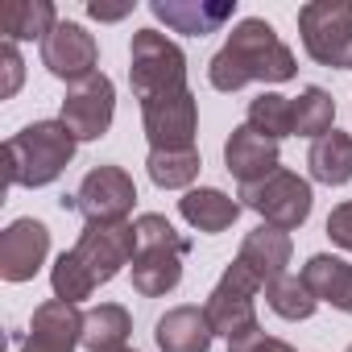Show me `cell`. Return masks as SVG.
<instances>
[{
    "label": "cell",
    "instance_id": "cell-1",
    "mask_svg": "<svg viewBox=\"0 0 352 352\" xmlns=\"http://www.w3.org/2000/svg\"><path fill=\"white\" fill-rule=\"evenodd\" d=\"M133 257H137V228L133 224H87L79 245L71 253H63L54 274H50L54 298H63V302L87 298L96 286L112 282L120 274V265H129Z\"/></svg>",
    "mask_w": 352,
    "mask_h": 352
},
{
    "label": "cell",
    "instance_id": "cell-2",
    "mask_svg": "<svg viewBox=\"0 0 352 352\" xmlns=\"http://www.w3.org/2000/svg\"><path fill=\"white\" fill-rule=\"evenodd\" d=\"M208 79L216 91H236L253 79L282 83V79H294V54L282 46L274 25H265L261 17H249L228 34L224 50L208 67Z\"/></svg>",
    "mask_w": 352,
    "mask_h": 352
},
{
    "label": "cell",
    "instance_id": "cell-3",
    "mask_svg": "<svg viewBox=\"0 0 352 352\" xmlns=\"http://www.w3.org/2000/svg\"><path fill=\"white\" fill-rule=\"evenodd\" d=\"M75 157V133L63 120H38L5 141V174L13 187H46Z\"/></svg>",
    "mask_w": 352,
    "mask_h": 352
},
{
    "label": "cell",
    "instance_id": "cell-4",
    "mask_svg": "<svg viewBox=\"0 0 352 352\" xmlns=\"http://www.w3.org/2000/svg\"><path fill=\"white\" fill-rule=\"evenodd\" d=\"M137 257H133V290L145 298H157L183 282V257L191 253V241L170 228L166 216H137Z\"/></svg>",
    "mask_w": 352,
    "mask_h": 352
},
{
    "label": "cell",
    "instance_id": "cell-5",
    "mask_svg": "<svg viewBox=\"0 0 352 352\" xmlns=\"http://www.w3.org/2000/svg\"><path fill=\"white\" fill-rule=\"evenodd\" d=\"M302 46L315 63L352 71V5L344 0H315L298 9Z\"/></svg>",
    "mask_w": 352,
    "mask_h": 352
},
{
    "label": "cell",
    "instance_id": "cell-6",
    "mask_svg": "<svg viewBox=\"0 0 352 352\" xmlns=\"http://www.w3.org/2000/svg\"><path fill=\"white\" fill-rule=\"evenodd\" d=\"M129 63H133L129 67L133 91L141 100L187 87V58H183V50L174 46V42H166V34H157V30H137L133 34Z\"/></svg>",
    "mask_w": 352,
    "mask_h": 352
},
{
    "label": "cell",
    "instance_id": "cell-7",
    "mask_svg": "<svg viewBox=\"0 0 352 352\" xmlns=\"http://www.w3.org/2000/svg\"><path fill=\"white\" fill-rule=\"evenodd\" d=\"M137 187L120 166H100L79 183L75 195H63V212H79L87 224H124V216L133 212Z\"/></svg>",
    "mask_w": 352,
    "mask_h": 352
},
{
    "label": "cell",
    "instance_id": "cell-8",
    "mask_svg": "<svg viewBox=\"0 0 352 352\" xmlns=\"http://www.w3.org/2000/svg\"><path fill=\"white\" fill-rule=\"evenodd\" d=\"M257 286H261L257 274L245 270L241 261H232L224 270V278L216 282V290H212V298H208L204 311H208L212 331L228 336V344L241 340V336H249V331H257V307H253Z\"/></svg>",
    "mask_w": 352,
    "mask_h": 352
},
{
    "label": "cell",
    "instance_id": "cell-9",
    "mask_svg": "<svg viewBox=\"0 0 352 352\" xmlns=\"http://www.w3.org/2000/svg\"><path fill=\"white\" fill-rule=\"evenodd\" d=\"M241 199H245V208H253L265 224H274L282 232L298 228L311 216V187L290 170H278L253 187H241Z\"/></svg>",
    "mask_w": 352,
    "mask_h": 352
},
{
    "label": "cell",
    "instance_id": "cell-10",
    "mask_svg": "<svg viewBox=\"0 0 352 352\" xmlns=\"http://www.w3.org/2000/svg\"><path fill=\"white\" fill-rule=\"evenodd\" d=\"M141 120L149 133V149H195V96L187 87L179 91H162L141 100Z\"/></svg>",
    "mask_w": 352,
    "mask_h": 352
},
{
    "label": "cell",
    "instance_id": "cell-11",
    "mask_svg": "<svg viewBox=\"0 0 352 352\" xmlns=\"http://www.w3.org/2000/svg\"><path fill=\"white\" fill-rule=\"evenodd\" d=\"M116 112V91L108 75H87L83 83H71L67 100H63V124L75 133V141H96L108 133Z\"/></svg>",
    "mask_w": 352,
    "mask_h": 352
},
{
    "label": "cell",
    "instance_id": "cell-12",
    "mask_svg": "<svg viewBox=\"0 0 352 352\" xmlns=\"http://www.w3.org/2000/svg\"><path fill=\"white\" fill-rule=\"evenodd\" d=\"M42 63L50 75L67 79V83H83L87 75H96V63H100V50H96V38L75 25V21H58L50 30V38L42 42Z\"/></svg>",
    "mask_w": 352,
    "mask_h": 352
},
{
    "label": "cell",
    "instance_id": "cell-13",
    "mask_svg": "<svg viewBox=\"0 0 352 352\" xmlns=\"http://www.w3.org/2000/svg\"><path fill=\"white\" fill-rule=\"evenodd\" d=\"M50 253V232L42 220H13L0 236V278L5 282H30L38 265Z\"/></svg>",
    "mask_w": 352,
    "mask_h": 352
},
{
    "label": "cell",
    "instance_id": "cell-14",
    "mask_svg": "<svg viewBox=\"0 0 352 352\" xmlns=\"http://www.w3.org/2000/svg\"><path fill=\"white\" fill-rule=\"evenodd\" d=\"M75 344H83V315L75 311V302L50 298L34 311L21 352H75Z\"/></svg>",
    "mask_w": 352,
    "mask_h": 352
},
{
    "label": "cell",
    "instance_id": "cell-15",
    "mask_svg": "<svg viewBox=\"0 0 352 352\" xmlns=\"http://www.w3.org/2000/svg\"><path fill=\"white\" fill-rule=\"evenodd\" d=\"M224 162L241 179V187H253V183L270 179V174H278V141H270L265 133L241 124L224 145Z\"/></svg>",
    "mask_w": 352,
    "mask_h": 352
},
{
    "label": "cell",
    "instance_id": "cell-16",
    "mask_svg": "<svg viewBox=\"0 0 352 352\" xmlns=\"http://www.w3.org/2000/svg\"><path fill=\"white\" fill-rule=\"evenodd\" d=\"M236 261H241L245 270H253L261 286H270V282L286 278V265H290V236H286L282 228H274V224H261V228H253V232L241 241V257H236Z\"/></svg>",
    "mask_w": 352,
    "mask_h": 352
},
{
    "label": "cell",
    "instance_id": "cell-17",
    "mask_svg": "<svg viewBox=\"0 0 352 352\" xmlns=\"http://www.w3.org/2000/svg\"><path fill=\"white\" fill-rule=\"evenodd\" d=\"M157 348L162 352H208L212 348V323L199 307H174L157 319Z\"/></svg>",
    "mask_w": 352,
    "mask_h": 352
},
{
    "label": "cell",
    "instance_id": "cell-18",
    "mask_svg": "<svg viewBox=\"0 0 352 352\" xmlns=\"http://www.w3.org/2000/svg\"><path fill=\"white\" fill-rule=\"evenodd\" d=\"M149 9L174 34H195V38H204V34H216L232 17L236 5H228V0H224V5H204V0H153Z\"/></svg>",
    "mask_w": 352,
    "mask_h": 352
},
{
    "label": "cell",
    "instance_id": "cell-19",
    "mask_svg": "<svg viewBox=\"0 0 352 352\" xmlns=\"http://www.w3.org/2000/svg\"><path fill=\"white\" fill-rule=\"evenodd\" d=\"M302 282L311 286L315 298L340 307L352 315V265L340 261V257H327V253H315L307 265H302Z\"/></svg>",
    "mask_w": 352,
    "mask_h": 352
},
{
    "label": "cell",
    "instance_id": "cell-20",
    "mask_svg": "<svg viewBox=\"0 0 352 352\" xmlns=\"http://www.w3.org/2000/svg\"><path fill=\"white\" fill-rule=\"evenodd\" d=\"M179 212H183V220H187L191 228H199V232H224V228L236 224L241 204L228 199V195L216 191V187H199V191H187V195H183Z\"/></svg>",
    "mask_w": 352,
    "mask_h": 352
},
{
    "label": "cell",
    "instance_id": "cell-21",
    "mask_svg": "<svg viewBox=\"0 0 352 352\" xmlns=\"http://www.w3.org/2000/svg\"><path fill=\"white\" fill-rule=\"evenodd\" d=\"M58 25L50 0H5L0 5V30L5 42H21V38H50V30Z\"/></svg>",
    "mask_w": 352,
    "mask_h": 352
},
{
    "label": "cell",
    "instance_id": "cell-22",
    "mask_svg": "<svg viewBox=\"0 0 352 352\" xmlns=\"http://www.w3.org/2000/svg\"><path fill=\"white\" fill-rule=\"evenodd\" d=\"M307 166H311V179L327 183V187H344L352 179V137L331 129L327 137H319L307 153Z\"/></svg>",
    "mask_w": 352,
    "mask_h": 352
},
{
    "label": "cell",
    "instance_id": "cell-23",
    "mask_svg": "<svg viewBox=\"0 0 352 352\" xmlns=\"http://www.w3.org/2000/svg\"><path fill=\"white\" fill-rule=\"evenodd\" d=\"M129 331H133V319L116 302H104L83 315V348L87 352H124Z\"/></svg>",
    "mask_w": 352,
    "mask_h": 352
},
{
    "label": "cell",
    "instance_id": "cell-24",
    "mask_svg": "<svg viewBox=\"0 0 352 352\" xmlns=\"http://www.w3.org/2000/svg\"><path fill=\"white\" fill-rule=\"evenodd\" d=\"M290 116H294V133L298 137H327L331 120H336V104L323 87H307L298 100H290Z\"/></svg>",
    "mask_w": 352,
    "mask_h": 352
},
{
    "label": "cell",
    "instance_id": "cell-25",
    "mask_svg": "<svg viewBox=\"0 0 352 352\" xmlns=\"http://www.w3.org/2000/svg\"><path fill=\"white\" fill-rule=\"evenodd\" d=\"M149 179L157 183V187H166V191H174V187H187V183H195V174H199V153L195 149H162V153H153L149 149Z\"/></svg>",
    "mask_w": 352,
    "mask_h": 352
},
{
    "label": "cell",
    "instance_id": "cell-26",
    "mask_svg": "<svg viewBox=\"0 0 352 352\" xmlns=\"http://www.w3.org/2000/svg\"><path fill=\"white\" fill-rule=\"evenodd\" d=\"M265 298H270V311L282 315V319H311L315 307H319V298L311 294V286L302 278H290V274L278 278V282H270Z\"/></svg>",
    "mask_w": 352,
    "mask_h": 352
},
{
    "label": "cell",
    "instance_id": "cell-27",
    "mask_svg": "<svg viewBox=\"0 0 352 352\" xmlns=\"http://www.w3.org/2000/svg\"><path fill=\"white\" fill-rule=\"evenodd\" d=\"M249 129L265 133L270 141H282L286 133H294V116H290V100L286 96H274V91H261L253 104H249Z\"/></svg>",
    "mask_w": 352,
    "mask_h": 352
},
{
    "label": "cell",
    "instance_id": "cell-28",
    "mask_svg": "<svg viewBox=\"0 0 352 352\" xmlns=\"http://www.w3.org/2000/svg\"><path fill=\"white\" fill-rule=\"evenodd\" d=\"M228 352H294V348H290V344H282V340H274V336H265V331L257 327V331H249V336L232 340V344H228Z\"/></svg>",
    "mask_w": 352,
    "mask_h": 352
},
{
    "label": "cell",
    "instance_id": "cell-29",
    "mask_svg": "<svg viewBox=\"0 0 352 352\" xmlns=\"http://www.w3.org/2000/svg\"><path fill=\"white\" fill-rule=\"evenodd\" d=\"M327 236H331L340 249L352 253V204H340V208L327 216Z\"/></svg>",
    "mask_w": 352,
    "mask_h": 352
},
{
    "label": "cell",
    "instance_id": "cell-30",
    "mask_svg": "<svg viewBox=\"0 0 352 352\" xmlns=\"http://www.w3.org/2000/svg\"><path fill=\"white\" fill-rule=\"evenodd\" d=\"M0 58H5V71H9L5 96H13V91H17V83H21V58H17V46H13V42H5V46H0Z\"/></svg>",
    "mask_w": 352,
    "mask_h": 352
},
{
    "label": "cell",
    "instance_id": "cell-31",
    "mask_svg": "<svg viewBox=\"0 0 352 352\" xmlns=\"http://www.w3.org/2000/svg\"><path fill=\"white\" fill-rule=\"evenodd\" d=\"M87 13H91L96 21H120L124 13H133V5H116V9H112V5H87Z\"/></svg>",
    "mask_w": 352,
    "mask_h": 352
},
{
    "label": "cell",
    "instance_id": "cell-32",
    "mask_svg": "<svg viewBox=\"0 0 352 352\" xmlns=\"http://www.w3.org/2000/svg\"><path fill=\"white\" fill-rule=\"evenodd\" d=\"M348 352H352V348H348Z\"/></svg>",
    "mask_w": 352,
    "mask_h": 352
}]
</instances>
